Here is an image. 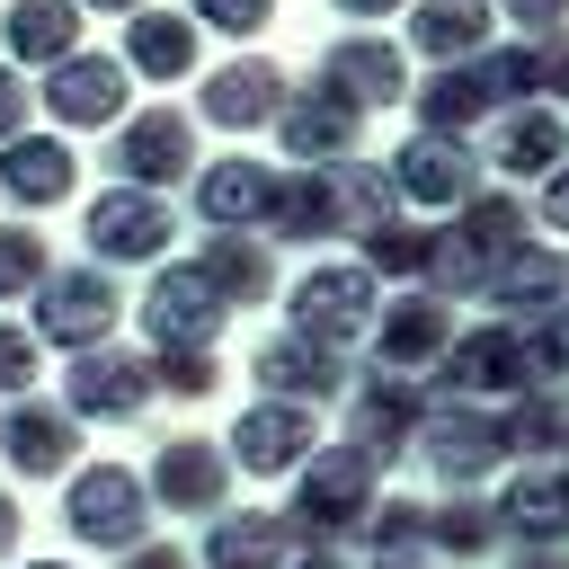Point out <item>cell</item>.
Wrapping results in <instances>:
<instances>
[{"mask_svg": "<svg viewBox=\"0 0 569 569\" xmlns=\"http://www.w3.org/2000/svg\"><path fill=\"white\" fill-rule=\"evenodd\" d=\"M36 347H62V356H80V347H98L116 320H124V293H116V276L107 267H53L36 293Z\"/></svg>", "mask_w": 569, "mask_h": 569, "instance_id": "6da1fadb", "label": "cell"}, {"mask_svg": "<svg viewBox=\"0 0 569 569\" xmlns=\"http://www.w3.org/2000/svg\"><path fill=\"white\" fill-rule=\"evenodd\" d=\"M89 249H98V267H133V258H160L169 249V231H178V213L160 204V187H107L98 204H89Z\"/></svg>", "mask_w": 569, "mask_h": 569, "instance_id": "7a4b0ae2", "label": "cell"}, {"mask_svg": "<svg viewBox=\"0 0 569 569\" xmlns=\"http://www.w3.org/2000/svg\"><path fill=\"white\" fill-rule=\"evenodd\" d=\"M107 169H116L124 187H169V178H187V169H196V124H187L178 107H142V116L116 124Z\"/></svg>", "mask_w": 569, "mask_h": 569, "instance_id": "3957f363", "label": "cell"}, {"mask_svg": "<svg viewBox=\"0 0 569 569\" xmlns=\"http://www.w3.org/2000/svg\"><path fill=\"white\" fill-rule=\"evenodd\" d=\"M71 533L80 542H107V551H124L133 533H142V516H151V489L124 471V462H98V471H80L71 480Z\"/></svg>", "mask_w": 569, "mask_h": 569, "instance_id": "277c9868", "label": "cell"}, {"mask_svg": "<svg viewBox=\"0 0 569 569\" xmlns=\"http://www.w3.org/2000/svg\"><path fill=\"white\" fill-rule=\"evenodd\" d=\"M151 391H160V382H151V365H142V356L80 347V356L62 365V409H71V418H133Z\"/></svg>", "mask_w": 569, "mask_h": 569, "instance_id": "5b68a950", "label": "cell"}, {"mask_svg": "<svg viewBox=\"0 0 569 569\" xmlns=\"http://www.w3.org/2000/svg\"><path fill=\"white\" fill-rule=\"evenodd\" d=\"M222 311H231V302H222L196 267H169V276L142 293V338H151V347H213Z\"/></svg>", "mask_w": 569, "mask_h": 569, "instance_id": "8992f818", "label": "cell"}, {"mask_svg": "<svg viewBox=\"0 0 569 569\" xmlns=\"http://www.w3.org/2000/svg\"><path fill=\"white\" fill-rule=\"evenodd\" d=\"M53 80H44V107H53V124H116L124 116V62L116 53H62V62H44Z\"/></svg>", "mask_w": 569, "mask_h": 569, "instance_id": "52a82bcc", "label": "cell"}, {"mask_svg": "<svg viewBox=\"0 0 569 569\" xmlns=\"http://www.w3.org/2000/svg\"><path fill=\"white\" fill-rule=\"evenodd\" d=\"M71 187H80V151H71L62 133H9V142H0V196H18L27 213L62 204Z\"/></svg>", "mask_w": 569, "mask_h": 569, "instance_id": "ba28073f", "label": "cell"}, {"mask_svg": "<svg viewBox=\"0 0 569 569\" xmlns=\"http://www.w3.org/2000/svg\"><path fill=\"white\" fill-rule=\"evenodd\" d=\"M0 445H9V462H18L27 480H53V471L80 462V418L53 409V400H27V391H18V409L0 418Z\"/></svg>", "mask_w": 569, "mask_h": 569, "instance_id": "9c48e42d", "label": "cell"}, {"mask_svg": "<svg viewBox=\"0 0 569 569\" xmlns=\"http://www.w3.org/2000/svg\"><path fill=\"white\" fill-rule=\"evenodd\" d=\"M124 71L133 80H187L196 71V18H178V9H124Z\"/></svg>", "mask_w": 569, "mask_h": 569, "instance_id": "30bf717a", "label": "cell"}, {"mask_svg": "<svg viewBox=\"0 0 569 569\" xmlns=\"http://www.w3.org/2000/svg\"><path fill=\"white\" fill-rule=\"evenodd\" d=\"M0 44H9L18 71L62 62V53L80 44V0H9V9H0Z\"/></svg>", "mask_w": 569, "mask_h": 569, "instance_id": "8fae6325", "label": "cell"}, {"mask_svg": "<svg viewBox=\"0 0 569 569\" xmlns=\"http://www.w3.org/2000/svg\"><path fill=\"white\" fill-rule=\"evenodd\" d=\"M365 276L356 267H320V276H302V293H293V329L302 338H347L356 320H365Z\"/></svg>", "mask_w": 569, "mask_h": 569, "instance_id": "7c38bea8", "label": "cell"}, {"mask_svg": "<svg viewBox=\"0 0 569 569\" xmlns=\"http://www.w3.org/2000/svg\"><path fill=\"white\" fill-rule=\"evenodd\" d=\"M142 489H151L160 507H213V498H222V453H213V445H196V436H169Z\"/></svg>", "mask_w": 569, "mask_h": 569, "instance_id": "4fadbf2b", "label": "cell"}, {"mask_svg": "<svg viewBox=\"0 0 569 569\" xmlns=\"http://www.w3.org/2000/svg\"><path fill=\"white\" fill-rule=\"evenodd\" d=\"M276 98H284V89H276V71H267V62H222V71L196 89L204 124H231V133H240V124H258Z\"/></svg>", "mask_w": 569, "mask_h": 569, "instance_id": "5bb4252c", "label": "cell"}, {"mask_svg": "<svg viewBox=\"0 0 569 569\" xmlns=\"http://www.w3.org/2000/svg\"><path fill=\"white\" fill-rule=\"evenodd\" d=\"M196 213L204 222H267V169L258 160H213L204 178H196Z\"/></svg>", "mask_w": 569, "mask_h": 569, "instance_id": "9a60e30c", "label": "cell"}, {"mask_svg": "<svg viewBox=\"0 0 569 569\" xmlns=\"http://www.w3.org/2000/svg\"><path fill=\"white\" fill-rule=\"evenodd\" d=\"M196 276H204L222 302H258V293H267V249L240 240V231H213L204 258H196Z\"/></svg>", "mask_w": 569, "mask_h": 569, "instance_id": "2e32d148", "label": "cell"}, {"mask_svg": "<svg viewBox=\"0 0 569 569\" xmlns=\"http://www.w3.org/2000/svg\"><path fill=\"white\" fill-rule=\"evenodd\" d=\"M231 436H240L231 453H240L249 471H284V462L302 453V418H293V409H267V400H258V409H249Z\"/></svg>", "mask_w": 569, "mask_h": 569, "instance_id": "e0dca14e", "label": "cell"}, {"mask_svg": "<svg viewBox=\"0 0 569 569\" xmlns=\"http://www.w3.org/2000/svg\"><path fill=\"white\" fill-rule=\"evenodd\" d=\"M347 133H356V98H338V89H320V98H302L284 116V142L293 151H347Z\"/></svg>", "mask_w": 569, "mask_h": 569, "instance_id": "ac0fdd59", "label": "cell"}, {"mask_svg": "<svg viewBox=\"0 0 569 569\" xmlns=\"http://www.w3.org/2000/svg\"><path fill=\"white\" fill-rule=\"evenodd\" d=\"M44 276H53L44 231H36V222H0V302H27Z\"/></svg>", "mask_w": 569, "mask_h": 569, "instance_id": "d6986e66", "label": "cell"}, {"mask_svg": "<svg viewBox=\"0 0 569 569\" xmlns=\"http://www.w3.org/2000/svg\"><path fill=\"white\" fill-rule=\"evenodd\" d=\"M329 80H347V98H391L400 89V53L391 44H338L329 53Z\"/></svg>", "mask_w": 569, "mask_h": 569, "instance_id": "ffe728a7", "label": "cell"}, {"mask_svg": "<svg viewBox=\"0 0 569 569\" xmlns=\"http://www.w3.org/2000/svg\"><path fill=\"white\" fill-rule=\"evenodd\" d=\"M258 382H276V391H329V382H338V365H329L311 338H284V347H267V356H258Z\"/></svg>", "mask_w": 569, "mask_h": 569, "instance_id": "44dd1931", "label": "cell"}, {"mask_svg": "<svg viewBox=\"0 0 569 569\" xmlns=\"http://www.w3.org/2000/svg\"><path fill=\"white\" fill-rule=\"evenodd\" d=\"M213 569H276V525H258V516L213 525Z\"/></svg>", "mask_w": 569, "mask_h": 569, "instance_id": "7402d4cb", "label": "cell"}, {"mask_svg": "<svg viewBox=\"0 0 569 569\" xmlns=\"http://www.w3.org/2000/svg\"><path fill=\"white\" fill-rule=\"evenodd\" d=\"M400 178H409V196H462V151L453 142H418L400 160Z\"/></svg>", "mask_w": 569, "mask_h": 569, "instance_id": "603a6c76", "label": "cell"}, {"mask_svg": "<svg viewBox=\"0 0 569 569\" xmlns=\"http://www.w3.org/2000/svg\"><path fill=\"white\" fill-rule=\"evenodd\" d=\"M480 36V0H427L418 9V44L427 53H453V44H471Z\"/></svg>", "mask_w": 569, "mask_h": 569, "instance_id": "cb8c5ba5", "label": "cell"}, {"mask_svg": "<svg viewBox=\"0 0 569 569\" xmlns=\"http://www.w3.org/2000/svg\"><path fill=\"white\" fill-rule=\"evenodd\" d=\"M560 151H569V142H560V124H551V116H516V124H507V151H498V160H507V169H551Z\"/></svg>", "mask_w": 569, "mask_h": 569, "instance_id": "d4e9b609", "label": "cell"}, {"mask_svg": "<svg viewBox=\"0 0 569 569\" xmlns=\"http://www.w3.org/2000/svg\"><path fill=\"white\" fill-rule=\"evenodd\" d=\"M436 338H445L436 302H409V311H391V329H382V356H391V365H409V356H427Z\"/></svg>", "mask_w": 569, "mask_h": 569, "instance_id": "484cf974", "label": "cell"}, {"mask_svg": "<svg viewBox=\"0 0 569 569\" xmlns=\"http://www.w3.org/2000/svg\"><path fill=\"white\" fill-rule=\"evenodd\" d=\"M498 284H507V302H551V293H560V258H542V249H516Z\"/></svg>", "mask_w": 569, "mask_h": 569, "instance_id": "4316f807", "label": "cell"}, {"mask_svg": "<svg viewBox=\"0 0 569 569\" xmlns=\"http://www.w3.org/2000/svg\"><path fill=\"white\" fill-rule=\"evenodd\" d=\"M36 329H18V320H0V400H18L27 382H36Z\"/></svg>", "mask_w": 569, "mask_h": 569, "instance_id": "83f0119b", "label": "cell"}, {"mask_svg": "<svg viewBox=\"0 0 569 569\" xmlns=\"http://www.w3.org/2000/svg\"><path fill=\"white\" fill-rule=\"evenodd\" d=\"M187 9H196L204 27H222V36H249V27H258L276 0H187Z\"/></svg>", "mask_w": 569, "mask_h": 569, "instance_id": "f1b7e54d", "label": "cell"}, {"mask_svg": "<svg viewBox=\"0 0 569 569\" xmlns=\"http://www.w3.org/2000/svg\"><path fill=\"white\" fill-rule=\"evenodd\" d=\"M27 107H36V89L18 80V62H0V142H9V133H27Z\"/></svg>", "mask_w": 569, "mask_h": 569, "instance_id": "f546056e", "label": "cell"}, {"mask_svg": "<svg viewBox=\"0 0 569 569\" xmlns=\"http://www.w3.org/2000/svg\"><path fill=\"white\" fill-rule=\"evenodd\" d=\"M9 551H18V498L0 489V560H9Z\"/></svg>", "mask_w": 569, "mask_h": 569, "instance_id": "4dcf8cb0", "label": "cell"}, {"mask_svg": "<svg viewBox=\"0 0 569 569\" xmlns=\"http://www.w3.org/2000/svg\"><path fill=\"white\" fill-rule=\"evenodd\" d=\"M516 9H525V18H533V27H551V18H560V9H569V0H516Z\"/></svg>", "mask_w": 569, "mask_h": 569, "instance_id": "1f68e13d", "label": "cell"}, {"mask_svg": "<svg viewBox=\"0 0 569 569\" xmlns=\"http://www.w3.org/2000/svg\"><path fill=\"white\" fill-rule=\"evenodd\" d=\"M124 569H187V560H178V551H133Z\"/></svg>", "mask_w": 569, "mask_h": 569, "instance_id": "d6a6232c", "label": "cell"}, {"mask_svg": "<svg viewBox=\"0 0 569 569\" xmlns=\"http://www.w3.org/2000/svg\"><path fill=\"white\" fill-rule=\"evenodd\" d=\"M80 9H116V18H124V9H133V0H80Z\"/></svg>", "mask_w": 569, "mask_h": 569, "instance_id": "836d02e7", "label": "cell"}, {"mask_svg": "<svg viewBox=\"0 0 569 569\" xmlns=\"http://www.w3.org/2000/svg\"><path fill=\"white\" fill-rule=\"evenodd\" d=\"M338 9H391V0H338Z\"/></svg>", "mask_w": 569, "mask_h": 569, "instance_id": "e575fe53", "label": "cell"}, {"mask_svg": "<svg viewBox=\"0 0 569 569\" xmlns=\"http://www.w3.org/2000/svg\"><path fill=\"white\" fill-rule=\"evenodd\" d=\"M36 569H71V560H36Z\"/></svg>", "mask_w": 569, "mask_h": 569, "instance_id": "d590c367", "label": "cell"}]
</instances>
